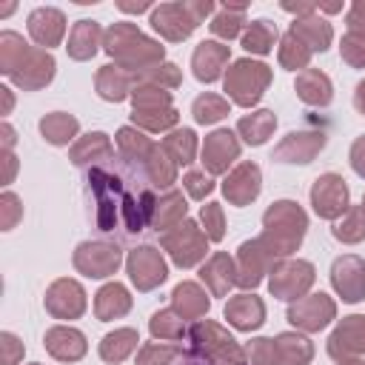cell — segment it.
<instances>
[{
	"label": "cell",
	"instance_id": "cell-34",
	"mask_svg": "<svg viewBox=\"0 0 365 365\" xmlns=\"http://www.w3.org/2000/svg\"><path fill=\"white\" fill-rule=\"evenodd\" d=\"M157 208H151V225L157 228V231H165L171 222H182L185 220V200H182V194H177V191H168L160 202H154Z\"/></svg>",
	"mask_w": 365,
	"mask_h": 365
},
{
	"label": "cell",
	"instance_id": "cell-23",
	"mask_svg": "<svg viewBox=\"0 0 365 365\" xmlns=\"http://www.w3.org/2000/svg\"><path fill=\"white\" fill-rule=\"evenodd\" d=\"M225 317H228V322H231L234 328H240V331H254V328H259L262 319H265V305H262L259 297L240 294V297H234V299L225 305Z\"/></svg>",
	"mask_w": 365,
	"mask_h": 365
},
{
	"label": "cell",
	"instance_id": "cell-20",
	"mask_svg": "<svg viewBox=\"0 0 365 365\" xmlns=\"http://www.w3.org/2000/svg\"><path fill=\"white\" fill-rule=\"evenodd\" d=\"M228 60V46L222 43H214V40H205L194 48V57H191V68H194V77L202 80V83H214L222 71Z\"/></svg>",
	"mask_w": 365,
	"mask_h": 365
},
{
	"label": "cell",
	"instance_id": "cell-16",
	"mask_svg": "<svg viewBox=\"0 0 365 365\" xmlns=\"http://www.w3.org/2000/svg\"><path fill=\"white\" fill-rule=\"evenodd\" d=\"M46 308L57 319H74L86 311V294L74 279H57L46 294Z\"/></svg>",
	"mask_w": 365,
	"mask_h": 365
},
{
	"label": "cell",
	"instance_id": "cell-7",
	"mask_svg": "<svg viewBox=\"0 0 365 365\" xmlns=\"http://www.w3.org/2000/svg\"><path fill=\"white\" fill-rule=\"evenodd\" d=\"M311 205L319 217L336 220L348 211V185L339 174H322L311 188Z\"/></svg>",
	"mask_w": 365,
	"mask_h": 365
},
{
	"label": "cell",
	"instance_id": "cell-56",
	"mask_svg": "<svg viewBox=\"0 0 365 365\" xmlns=\"http://www.w3.org/2000/svg\"><path fill=\"white\" fill-rule=\"evenodd\" d=\"M120 9H123V11H143V9H148V3H137V6H128V3H120Z\"/></svg>",
	"mask_w": 365,
	"mask_h": 365
},
{
	"label": "cell",
	"instance_id": "cell-22",
	"mask_svg": "<svg viewBox=\"0 0 365 365\" xmlns=\"http://www.w3.org/2000/svg\"><path fill=\"white\" fill-rule=\"evenodd\" d=\"M46 348L51 356L63 359V362H74L86 354V336L77 328H66V325H54L46 334Z\"/></svg>",
	"mask_w": 365,
	"mask_h": 365
},
{
	"label": "cell",
	"instance_id": "cell-46",
	"mask_svg": "<svg viewBox=\"0 0 365 365\" xmlns=\"http://www.w3.org/2000/svg\"><path fill=\"white\" fill-rule=\"evenodd\" d=\"M145 80L151 83V86H168V88H174V86H180V71H177V66L174 63H157V66H151V68H145Z\"/></svg>",
	"mask_w": 365,
	"mask_h": 365
},
{
	"label": "cell",
	"instance_id": "cell-14",
	"mask_svg": "<svg viewBox=\"0 0 365 365\" xmlns=\"http://www.w3.org/2000/svg\"><path fill=\"white\" fill-rule=\"evenodd\" d=\"M328 354L334 359H351V356L365 354V317L359 314L345 317L328 339Z\"/></svg>",
	"mask_w": 365,
	"mask_h": 365
},
{
	"label": "cell",
	"instance_id": "cell-21",
	"mask_svg": "<svg viewBox=\"0 0 365 365\" xmlns=\"http://www.w3.org/2000/svg\"><path fill=\"white\" fill-rule=\"evenodd\" d=\"M268 259H271V254H268V248L259 240L242 242L240 245V268H237L240 277H237V282L242 288H254L262 279V274L268 268Z\"/></svg>",
	"mask_w": 365,
	"mask_h": 365
},
{
	"label": "cell",
	"instance_id": "cell-57",
	"mask_svg": "<svg viewBox=\"0 0 365 365\" xmlns=\"http://www.w3.org/2000/svg\"><path fill=\"white\" fill-rule=\"evenodd\" d=\"M339 365H365V362H351V359H342Z\"/></svg>",
	"mask_w": 365,
	"mask_h": 365
},
{
	"label": "cell",
	"instance_id": "cell-29",
	"mask_svg": "<svg viewBox=\"0 0 365 365\" xmlns=\"http://www.w3.org/2000/svg\"><path fill=\"white\" fill-rule=\"evenodd\" d=\"M274 351H277V365H305L314 354L311 342L299 334H279L274 339Z\"/></svg>",
	"mask_w": 365,
	"mask_h": 365
},
{
	"label": "cell",
	"instance_id": "cell-54",
	"mask_svg": "<svg viewBox=\"0 0 365 365\" xmlns=\"http://www.w3.org/2000/svg\"><path fill=\"white\" fill-rule=\"evenodd\" d=\"M3 339V348H6V354H3V365H14V359H17V354H23V345L17 342V336L14 334H3L0 336Z\"/></svg>",
	"mask_w": 365,
	"mask_h": 365
},
{
	"label": "cell",
	"instance_id": "cell-3",
	"mask_svg": "<svg viewBox=\"0 0 365 365\" xmlns=\"http://www.w3.org/2000/svg\"><path fill=\"white\" fill-rule=\"evenodd\" d=\"M106 51L120 60V68L137 71V68H151L163 60V46L148 40L145 34L137 31L131 23H114L106 31Z\"/></svg>",
	"mask_w": 365,
	"mask_h": 365
},
{
	"label": "cell",
	"instance_id": "cell-4",
	"mask_svg": "<svg viewBox=\"0 0 365 365\" xmlns=\"http://www.w3.org/2000/svg\"><path fill=\"white\" fill-rule=\"evenodd\" d=\"M214 11V3H163L151 14V26L165 37V40H185L200 20Z\"/></svg>",
	"mask_w": 365,
	"mask_h": 365
},
{
	"label": "cell",
	"instance_id": "cell-17",
	"mask_svg": "<svg viewBox=\"0 0 365 365\" xmlns=\"http://www.w3.org/2000/svg\"><path fill=\"white\" fill-rule=\"evenodd\" d=\"M237 157H240V143L234 140V134H231L228 128H220V131H214V134L205 137V145H202V165H205L211 174L225 171Z\"/></svg>",
	"mask_w": 365,
	"mask_h": 365
},
{
	"label": "cell",
	"instance_id": "cell-48",
	"mask_svg": "<svg viewBox=\"0 0 365 365\" xmlns=\"http://www.w3.org/2000/svg\"><path fill=\"white\" fill-rule=\"evenodd\" d=\"M248 359H251V365H277L274 339H254L248 345Z\"/></svg>",
	"mask_w": 365,
	"mask_h": 365
},
{
	"label": "cell",
	"instance_id": "cell-47",
	"mask_svg": "<svg viewBox=\"0 0 365 365\" xmlns=\"http://www.w3.org/2000/svg\"><path fill=\"white\" fill-rule=\"evenodd\" d=\"M202 225H205V237L208 240H222V208L217 205V202H208V205H202Z\"/></svg>",
	"mask_w": 365,
	"mask_h": 365
},
{
	"label": "cell",
	"instance_id": "cell-8",
	"mask_svg": "<svg viewBox=\"0 0 365 365\" xmlns=\"http://www.w3.org/2000/svg\"><path fill=\"white\" fill-rule=\"evenodd\" d=\"M314 282V265L311 262H279L271 268V294L279 299H299L302 291Z\"/></svg>",
	"mask_w": 365,
	"mask_h": 365
},
{
	"label": "cell",
	"instance_id": "cell-2",
	"mask_svg": "<svg viewBox=\"0 0 365 365\" xmlns=\"http://www.w3.org/2000/svg\"><path fill=\"white\" fill-rule=\"evenodd\" d=\"M262 222H265V234L259 237V242L268 248L271 257H285V254H291V251L302 242V234H305V228H308V220H305L302 208H299L297 202H291V200L274 202V205L265 211Z\"/></svg>",
	"mask_w": 365,
	"mask_h": 365
},
{
	"label": "cell",
	"instance_id": "cell-31",
	"mask_svg": "<svg viewBox=\"0 0 365 365\" xmlns=\"http://www.w3.org/2000/svg\"><path fill=\"white\" fill-rule=\"evenodd\" d=\"M200 277H202V282H208V288H211L217 297L225 294L231 282H237V277H234V262L228 259V254H214V257L208 259V265H202Z\"/></svg>",
	"mask_w": 365,
	"mask_h": 365
},
{
	"label": "cell",
	"instance_id": "cell-27",
	"mask_svg": "<svg viewBox=\"0 0 365 365\" xmlns=\"http://www.w3.org/2000/svg\"><path fill=\"white\" fill-rule=\"evenodd\" d=\"M291 31L311 48V51H325L328 48V43H331V37H334V31H331V26L325 23V20H319V17H297L294 20V26H291Z\"/></svg>",
	"mask_w": 365,
	"mask_h": 365
},
{
	"label": "cell",
	"instance_id": "cell-42",
	"mask_svg": "<svg viewBox=\"0 0 365 365\" xmlns=\"http://www.w3.org/2000/svg\"><path fill=\"white\" fill-rule=\"evenodd\" d=\"M334 237L342 242H359L365 240V211L362 208H348L342 220L334 222Z\"/></svg>",
	"mask_w": 365,
	"mask_h": 365
},
{
	"label": "cell",
	"instance_id": "cell-55",
	"mask_svg": "<svg viewBox=\"0 0 365 365\" xmlns=\"http://www.w3.org/2000/svg\"><path fill=\"white\" fill-rule=\"evenodd\" d=\"M354 106H356V111H362V114H365V80L356 86V94H354Z\"/></svg>",
	"mask_w": 365,
	"mask_h": 365
},
{
	"label": "cell",
	"instance_id": "cell-36",
	"mask_svg": "<svg viewBox=\"0 0 365 365\" xmlns=\"http://www.w3.org/2000/svg\"><path fill=\"white\" fill-rule=\"evenodd\" d=\"M277 40V26L271 20H254L242 34V48L251 54H268Z\"/></svg>",
	"mask_w": 365,
	"mask_h": 365
},
{
	"label": "cell",
	"instance_id": "cell-52",
	"mask_svg": "<svg viewBox=\"0 0 365 365\" xmlns=\"http://www.w3.org/2000/svg\"><path fill=\"white\" fill-rule=\"evenodd\" d=\"M348 34L365 40V3H362V0L351 6V14H348Z\"/></svg>",
	"mask_w": 365,
	"mask_h": 365
},
{
	"label": "cell",
	"instance_id": "cell-43",
	"mask_svg": "<svg viewBox=\"0 0 365 365\" xmlns=\"http://www.w3.org/2000/svg\"><path fill=\"white\" fill-rule=\"evenodd\" d=\"M182 331H185V328H182V319H180L177 311H157V314L151 317V334L160 336V339L174 342V339L182 336Z\"/></svg>",
	"mask_w": 365,
	"mask_h": 365
},
{
	"label": "cell",
	"instance_id": "cell-9",
	"mask_svg": "<svg viewBox=\"0 0 365 365\" xmlns=\"http://www.w3.org/2000/svg\"><path fill=\"white\" fill-rule=\"evenodd\" d=\"M74 265L86 277H94V279L108 277L120 265V248L111 242H83L74 251Z\"/></svg>",
	"mask_w": 365,
	"mask_h": 365
},
{
	"label": "cell",
	"instance_id": "cell-10",
	"mask_svg": "<svg viewBox=\"0 0 365 365\" xmlns=\"http://www.w3.org/2000/svg\"><path fill=\"white\" fill-rule=\"evenodd\" d=\"M9 77L23 88H40L54 77V57L46 48H31L29 46Z\"/></svg>",
	"mask_w": 365,
	"mask_h": 365
},
{
	"label": "cell",
	"instance_id": "cell-12",
	"mask_svg": "<svg viewBox=\"0 0 365 365\" xmlns=\"http://www.w3.org/2000/svg\"><path fill=\"white\" fill-rule=\"evenodd\" d=\"M128 274L140 291H151L154 285H160L168 277V268H165L157 248L143 245V248H134L128 254Z\"/></svg>",
	"mask_w": 365,
	"mask_h": 365
},
{
	"label": "cell",
	"instance_id": "cell-19",
	"mask_svg": "<svg viewBox=\"0 0 365 365\" xmlns=\"http://www.w3.org/2000/svg\"><path fill=\"white\" fill-rule=\"evenodd\" d=\"M222 191L234 205H248L259 194V168L254 163H242L225 177Z\"/></svg>",
	"mask_w": 365,
	"mask_h": 365
},
{
	"label": "cell",
	"instance_id": "cell-15",
	"mask_svg": "<svg viewBox=\"0 0 365 365\" xmlns=\"http://www.w3.org/2000/svg\"><path fill=\"white\" fill-rule=\"evenodd\" d=\"M325 131H291L277 148L274 160L279 163H311L317 151L325 148Z\"/></svg>",
	"mask_w": 365,
	"mask_h": 365
},
{
	"label": "cell",
	"instance_id": "cell-6",
	"mask_svg": "<svg viewBox=\"0 0 365 365\" xmlns=\"http://www.w3.org/2000/svg\"><path fill=\"white\" fill-rule=\"evenodd\" d=\"M205 240L208 237H202L200 228H197V222H191V220H182L174 231H165V237H163L171 259L180 268H191L194 262H200L205 257V251H208Z\"/></svg>",
	"mask_w": 365,
	"mask_h": 365
},
{
	"label": "cell",
	"instance_id": "cell-45",
	"mask_svg": "<svg viewBox=\"0 0 365 365\" xmlns=\"http://www.w3.org/2000/svg\"><path fill=\"white\" fill-rule=\"evenodd\" d=\"M177 354H180L177 345H165V342L157 345V342H151V345H145V348L140 351L137 365H168Z\"/></svg>",
	"mask_w": 365,
	"mask_h": 365
},
{
	"label": "cell",
	"instance_id": "cell-40",
	"mask_svg": "<svg viewBox=\"0 0 365 365\" xmlns=\"http://www.w3.org/2000/svg\"><path fill=\"white\" fill-rule=\"evenodd\" d=\"M308 60H311V48H308L294 31H288V34L282 37V46H279V63H282L285 68L297 71V68H305Z\"/></svg>",
	"mask_w": 365,
	"mask_h": 365
},
{
	"label": "cell",
	"instance_id": "cell-35",
	"mask_svg": "<svg viewBox=\"0 0 365 365\" xmlns=\"http://www.w3.org/2000/svg\"><path fill=\"white\" fill-rule=\"evenodd\" d=\"M137 342H140V339H137V331L120 328V331L103 336V342H100V356H103L106 362H120V359H125V356L137 348Z\"/></svg>",
	"mask_w": 365,
	"mask_h": 365
},
{
	"label": "cell",
	"instance_id": "cell-26",
	"mask_svg": "<svg viewBox=\"0 0 365 365\" xmlns=\"http://www.w3.org/2000/svg\"><path fill=\"white\" fill-rule=\"evenodd\" d=\"M97 40H100V26L94 20H77L71 26V34H68V54L74 60H88L94 57L97 51Z\"/></svg>",
	"mask_w": 365,
	"mask_h": 365
},
{
	"label": "cell",
	"instance_id": "cell-11",
	"mask_svg": "<svg viewBox=\"0 0 365 365\" xmlns=\"http://www.w3.org/2000/svg\"><path fill=\"white\" fill-rule=\"evenodd\" d=\"M334 311L336 308L325 294H311V297H299L288 308V322L302 331H319L334 319Z\"/></svg>",
	"mask_w": 365,
	"mask_h": 365
},
{
	"label": "cell",
	"instance_id": "cell-37",
	"mask_svg": "<svg viewBox=\"0 0 365 365\" xmlns=\"http://www.w3.org/2000/svg\"><path fill=\"white\" fill-rule=\"evenodd\" d=\"M163 151L171 157V163H182L188 165L194 160V151H197V137L191 128H182V131H174L163 140Z\"/></svg>",
	"mask_w": 365,
	"mask_h": 365
},
{
	"label": "cell",
	"instance_id": "cell-13",
	"mask_svg": "<svg viewBox=\"0 0 365 365\" xmlns=\"http://www.w3.org/2000/svg\"><path fill=\"white\" fill-rule=\"evenodd\" d=\"M331 282L345 302H359L365 297V262L354 254L339 257L331 268Z\"/></svg>",
	"mask_w": 365,
	"mask_h": 365
},
{
	"label": "cell",
	"instance_id": "cell-33",
	"mask_svg": "<svg viewBox=\"0 0 365 365\" xmlns=\"http://www.w3.org/2000/svg\"><path fill=\"white\" fill-rule=\"evenodd\" d=\"M174 311L182 319H194V317L208 311V299H205V294L194 282H180L174 288Z\"/></svg>",
	"mask_w": 365,
	"mask_h": 365
},
{
	"label": "cell",
	"instance_id": "cell-41",
	"mask_svg": "<svg viewBox=\"0 0 365 365\" xmlns=\"http://www.w3.org/2000/svg\"><path fill=\"white\" fill-rule=\"evenodd\" d=\"M191 111H194V120L200 125H208V123H217L228 114V100H222L220 94H200L194 100Z\"/></svg>",
	"mask_w": 365,
	"mask_h": 365
},
{
	"label": "cell",
	"instance_id": "cell-53",
	"mask_svg": "<svg viewBox=\"0 0 365 365\" xmlns=\"http://www.w3.org/2000/svg\"><path fill=\"white\" fill-rule=\"evenodd\" d=\"M351 165H354V171L359 177H365V134L356 137L354 145H351Z\"/></svg>",
	"mask_w": 365,
	"mask_h": 365
},
{
	"label": "cell",
	"instance_id": "cell-58",
	"mask_svg": "<svg viewBox=\"0 0 365 365\" xmlns=\"http://www.w3.org/2000/svg\"><path fill=\"white\" fill-rule=\"evenodd\" d=\"M362 211H365V200H362Z\"/></svg>",
	"mask_w": 365,
	"mask_h": 365
},
{
	"label": "cell",
	"instance_id": "cell-30",
	"mask_svg": "<svg viewBox=\"0 0 365 365\" xmlns=\"http://www.w3.org/2000/svg\"><path fill=\"white\" fill-rule=\"evenodd\" d=\"M80 123L71 117V114H63V111H54V114H46L40 120V134L51 143V145H68L77 134Z\"/></svg>",
	"mask_w": 365,
	"mask_h": 365
},
{
	"label": "cell",
	"instance_id": "cell-32",
	"mask_svg": "<svg viewBox=\"0 0 365 365\" xmlns=\"http://www.w3.org/2000/svg\"><path fill=\"white\" fill-rule=\"evenodd\" d=\"M274 128H277L274 111H257V114L242 117V120L237 123V131L242 134V140H245L248 145H262V143L271 137Z\"/></svg>",
	"mask_w": 365,
	"mask_h": 365
},
{
	"label": "cell",
	"instance_id": "cell-50",
	"mask_svg": "<svg viewBox=\"0 0 365 365\" xmlns=\"http://www.w3.org/2000/svg\"><path fill=\"white\" fill-rule=\"evenodd\" d=\"M342 60L362 68L365 66V40L362 37H354V34H345L342 37Z\"/></svg>",
	"mask_w": 365,
	"mask_h": 365
},
{
	"label": "cell",
	"instance_id": "cell-44",
	"mask_svg": "<svg viewBox=\"0 0 365 365\" xmlns=\"http://www.w3.org/2000/svg\"><path fill=\"white\" fill-rule=\"evenodd\" d=\"M131 120L151 131H160V128H168L177 123V111L174 108H148V111H134Z\"/></svg>",
	"mask_w": 365,
	"mask_h": 365
},
{
	"label": "cell",
	"instance_id": "cell-28",
	"mask_svg": "<svg viewBox=\"0 0 365 365\" xmlns=\"http://www.w3.org/2000/svg\"><path fill=\"white\" fill-rule=\"evenodd\" d=\"M131 308V297L128 291L120 285V282H108L100 288L97 299H94V311L100 319H114V317H123L125 311Z\"/></svg>",
	"mask_w": 365,
	"mask_h": 365
},
{
	"label": "cell",
	"instance_id": "cell-5",
	"mask_svg": "<svg viewBox=\"0 0 365 365\" xmlns=\"http://www.w3.org/2000/svg\"><path fill=\"white\" fill-rule=\"evenodd\" d=\"M268 83H271V68L257 60H237L225 74V91L237 106L245 108L262 97Z\"/></svg>",
	"mask_w": 365,
	"mask_h": 365
},
{
	"label": "cell",
	"instance_id": "cell-51",
	"mask_svg": "<svg viewBox=\"0 0 365 365\" xmlns=\"http://www.w3.org/2000/svg\"><path fill=\"white\" fill-rule=\"evenodd\" d=\"M0 208H3V231H9L11 225H14V220L20 217V205H17V197L11 194V191H6L3 197H0Z\"/></svg>",
	"mask_w": 365,
	"mask_h": 365
},
{
	"label": "cell",
	"instance_id": "cell-18",
	"mask_svg": "<svg viewBox=\"0 0 365 365\" xmlns=\"http://www.w3.org/2000/svg\"><path fill=\"white\" fill-rule=\"evenodd\" d=\"M29 34L34 37V43H40L43 48L57 46L66 34V17L60 9L51 6H40L29 14Z\"/></svg>",
	"mask_w": 365,
	"mask_h": 365
},
{
	"label": "cell",
	"instance_id": "cell-1",
	"mask_svg": "<svg viewBox=\"0 0 365 365\" xmlns=\"http://www.w3.org/2000/svg\"><path fill=\"white\" fill-rule=\"evenodd\" d=\"M88 182H91L97 202H100V208H97L100 231H114L120 222L125 225V231H143V225L148 222V208L137 205V200L123 191L117 177H111L103 168H94L88 174Z\"/></svg>",
	"mask_w": 365,
	"mask_h": 365
},
{
	"label": "cell",
	"instance_id": "cell-39",
	"mask_svg": "<svg viewBox=\"0 0 365 365\" xmlns=\"http://www.w3.org/2000/svg\"><path fill=\"white\" fill-rule=\"evenodd\" d=\"M242 23H245V6H222L211 20V31L222 40H231L240 34Z\"/></svg>",
	"mask_w": 365,
	"mask_h": 365
},
{
	"label": "cell",
	"instance_id": "cell-49",
	"mask_svg": "<svg viewBox=\"0 0 365 365\" xmlns=\"http://www.w3.org/2000/svg\"><path fill=\"white\" fill-rule=\"evenodd\" d=\"M182 185H185V191H188L194 200H202V197L211 194V188H214V182H211V177H208L205 171H188V174L182 177Z\"/></svg>",
	"mask_w": 365,
	"mask_h": 365
},
{
	"label": "cell",
	"instance_id": "cell-24",
	"mask_svg": "<svg viewBox=\"0 0 365 365\" xmlns=\"http://www.w3.org/2000/svg\"><path fill=\"white\" fill-rule=\"evenodd\" d=\"M297 94L302 103L308 106H328L334 91H331V80L317 71V68H305L299 77H297Z\"/></svg>",
	"mask_w": 365,
	"mask_h": 365
},
{
	"label": "cell",
	"instance_id": "cell-38",
	"mask_svg": "<svg viewBox=\"0 0 365 365\" xmlns=\"http://www.w3.org/2000/svg\"><path fill=\"white\" fill-rule=\"evenodd\" d=\"M111 151H114V148H111L108 137L100 134V131H94V134H86V137L74 145L71 160H74V165H86V163H91L94 157H108Z\"/></svg>",
	"mask_w": 365,
	"mask_h": 365
},
{
	"label": "cell",
	"instance_id": "cell-25",
	"mask_svg": "<svg viewBox=\"0 0 365 365\" xmlns=\"http://www.w3.org/2000/svg\"><path fill=\"white\" fill-rule=\"evenodd\" d=\"M97 94L111 103L125 100L131 94V74L120 66H103L97 71Z\"/></svg>",
	"mask_w": 365,
	"mask_h": 365
}]
</instances>
